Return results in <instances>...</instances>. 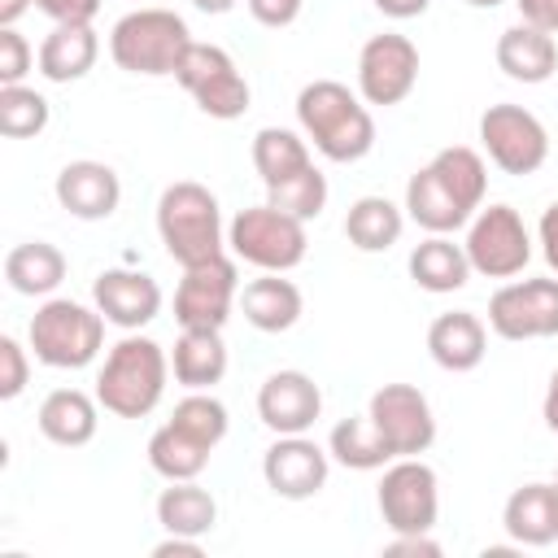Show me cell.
<instances>
[{"mask_svg": "<svg viewBox=\"0 0 558 558\" xmlns=\"http://www.w3.org/2000/svg\"><path fill=\"white\" fill-rule=\"evenodd\" d=\"M296 122L327 161H362L375 148L371 109L336 78H314L296 96Z\"/></svg>", "mask_w": 558, "mask_h": 558, "instance_id": "obj_1", "label": "cell"}, {"mask_svg": "<svg viewBox=\"0 0 558 558\" xmlns=\"http://www.w3.org/2000/svg\"><path fill=\"white\" fill-rule=\"evenodd\" d=\"M166 375H170V362L157 340L122 336L96 375V401L118 418H144L157 410L166 392Z\"/></svg>", "mask_w": 558, "mask_h": 558, "instance_id": "obj_2", "label": "cell"}, {"mask_svg": "<svg viewBox=\"0 0 558 558\" xmlns=\"http://www.w3.org/2000/svg\"><path fill=\"white\" fill-rule=\"evenodd\" d=\"M157 235L166 244V253L187 270L201 262L222 257V209L218 196L205 183H170L157 201Z\"/></svg>", "mask_w": 558, "mask_h": 558, "instance_id": "obj_3", "label": "cell"}, {"mask_svg": "<svg viewBox=\"0 0 558 558\" xmlns=\"http://www.w3.org/2000/svg\"><path fill=\"white\" fill-rule=\"evenodd\" d=\"M187 48H192V31L170 9H135L118 17L109 31V57L126 74H148V78L174 74Z\"/></svg>", "mask_w": 558, "mask_h": 558, "instance_id": "obj_4", "label": "cell"}, {"mask_svg": "<svg viewBox=\"0 0 558 558\" xmlns=\"http://www.w3.org/2000/svg\"><path fill=\"white\" fill-rule=\"evenodd\" d=\"M31 349L44 366L52 371H78L87 362H96L100 344H105V314L100 310H87L83 301H70V296H52L35 310L31 327Z\"/></svg>", "mask_w": 558, "mask_h": 558, "instance_id": "obj_5", "label": "cell"}, {"mask_svg": "<svg viewBox=\"0 0 558 558\" xmlns=\"http://www.w3.org/2000/svg\"><path fill=\"white\" fill-rule=\"evenodd\" d=\"M227 244L240 262L257 266V270H292L305 262V248H310V235H305V222L275 209V205H253V209H240L227 227Z\"/></svg>", "mask_w": 558, "mask_h": 558, "instance_id": "obj_6", "label": "cell"}, {"mask_svg": "<svg viewBox=\"0 0 558 558\" xmlns=\"http://www.w3.org/2000/svg\"><path fill=\"white\" fill-rule=\"evenodd\" d=\"M174 78L183 83V92L196 100L201 113L218 118V122H231L248 109V78L235 70L231 52L218 48V44H196L183 52Z\"/></svg>", "mask_w": 558, "mask_h": 558, "instance_id": "obj_7", "label": "cell"}, {"mask_svg": "<svg viewBox=\"0 0 558 558\" xmlns=\"http://www.w3.org/2000/svg\"><path fill=\"white\" fill-rule=\"evenodd\" d=\"M480 144L506 174H536L549 157V131L523 105H488L480 113Z\"/></svg>", "mask_w": 558, "mask_h": 558, "instance_id": "obj_8", "label": "cell"}, {"mask_svg": "<svg viewBox=\"0 0 558 558\" xmlns=\"http://www.w3.org/2000/svg\"><path fill=\"white\" fill-rule=\"evenodd\" d=\"M462 248L471 257V270L488 275V279H510L532 262V235H527L519 209H510V205L480 209L471 218V227H466V244Z\"/></svg>", "mask_w": 558, "mask_h": 558, "instance_id": "obj_9", "label": "cell"}, {"mask_svg": "<svg viewBox=\"0 0 558 558\" xmlns=\"http://www.w3.org/2000/svg\"><path fill=\"white\" fill-rule=\"evenodd\" d=\"M366 418L392 449V458H418L436 440V414L414 384H384L371 392Z\"/></svg>", "mask_w": 558, "mask_h": 558, "instance_id": "obj_10", "label": "cell"}, {"mask_svg": "<svg viewBox=\"0 0 558 558\" xmlns=\"http://www.w3.org/2000/svg\"><path fill=\"white\" fill-rule=\"evenodd\" d=\"M379 514L388 532H432L440 514L436 471L418 458H397L379 480Z\"/></svg>", "mask_w": 558, "mask_h": 558, "instance_id": "obj_11", "label": "cell"}, {"mask_svg": "<svg viewBox=\"0 0 558 558\" xmlns=\"http://www.w3.org/2000/svg\"><path fill=\"white\" fill-rule=\"evenodd\" d=\"M418 83V48L397 35V31H384V35H371L357 52V92L366 105H401Z\"/></svg>", "mask_w": 558, "mask_h": 558, "instance_id": "obj_12", "label": "cell"}, {"mask_svg": "<svg viewBox=\"0 0 558 558\" xmlns=\"http://www.w3.org/2000/svg\"><path fill=\"white\" fill-rule=\"evenodd\" d=\"M488 327L501 340H545L558 336V279H519L493 292Z\"/></svg>", "mask_w": 558, "mask_h": 558, "instance_id": "obj_13", "label": "cell"}, {"mask_svg": "<svg viewBox=\"0 0 558 558\" xmlns=\"http://www.w3.org/2000/svg\"><path fill=\"white\" fill-rule=\"evenodd\" d=\"M240 296V275L235 262L222 253L214 262L187 266L179 288H174V318L179 327H209L222 331V323L231 318V305Z\"/></svg>", "mask_w": 558, "mask_h": 558, "instance_id": "obj_14", "label": "cell"}, {"mask_svg": "<svg viewBox=\"0 0 558 558\" xmlns=\"http://www.w3.org/2000/svg\"><path fill=\"white\" fill-rule=\"evenodd\" d=\"M331 471V453L323 445H314L305 432L301 436H279L266 453H262V475L270 484V493L288 497V501H305L327 484Z\"/></svg>", "mask_w": 558, "mask_h": 558, "instance_id": "obj_15", "label": "cell"}, {"mask_svg": "<svg viewBox=\"0 0 558 558\" xmlns=\"http://www.w3.org/2000/svg\"><path fill=\"white\" fill-rule=\"evenodd\" d=\"M323 414V392L305 371H275L257 388V418L275 436H301L318 423Z\"/></svg>", "mask_w": 558, "mask_h": 558, "instance_id": "obj_16", "label": "cell"}, {"mask_svg": "<svg viewBox=\"0 0 558 558\" xmlns=\"http://www.w3.org/2000/svg\"><path fill=\"white\" fill-rule=\"evenodd\" d=\"M92 301L105 314V323L122 327V331H140L161 314V288L153 275L144 270H100L92 283Z\"/></svg>", "mask_w": 558, "mask_h": 558, "instance_id": "obj_17", "label": "cell"}, {"mask_svg": "<svg viewBox=\"0 0 558 558\" xmlns=\"http://www.w3.org/2000/svg\"><path fill=\"white\" fill-rule=\"evenodd\" d=\"M57 201H61V209H70L74 218L100 222V218H109V214L118 209L122 183H118L113 166L83 157V161L61 166V174H57Z\"/></svg>", "mask_w": 558, "mask_h": 558, "instance_id": "obj_18", "label": "cell"}, {"mask_svg": "<svg viewBox=\"0 0 558 558\" xmlns=\"http://www.w3.org/2000/svg\"><path fill=\"white\" fill-rule=\"evenodd\" d=\"M427 353L440 371H475L488 353V331L484 323L471 314V310H449V314H436L432 327H427Z\"/></svg>", "mask_w": 558, "mask_h": 558, "instance_id": "obj_19", "label": "cell"}, {"mask_svg": "<svg viewBox=\"0 0 558 558\" xmlns=\"http://www.w3.org/2000/svg\"><path fill=\"white\" fill-rule=\"evenodd\" d=\"M501 527L514 545H554L558 541V484H523L506 497Z\"/></svg>", "mask_w": 558, "mask_h": 558, "instance_id": "obj_20", "label": "cell"}, {"mask_svg": "<svg viewBox=\"0 0 558 558\" xmlns=\"http://www.w3.org/2000/svg\"><path fill=\"white\" fill-rule=\"evenodd\" d=\"M100 57V39L92 22H57L39 44V74L48 83H74L83 78Z\"/></svg>", "mask_w": 558, "mask_h": 558, "instance_id": "obj_21", "label": "cell"}, {"mask_svg": "<svg viewBox=\"0 0 558 558\" xmlns=\"http://www.w3.org/2000/svg\"><path fill=\"white\" fill-rule=\"evenodd\" d=\"M497 65L514 83H545L558 70V44H554L549 31H536V26L519 22V26L501 31V39H497Z\"/></svg>", "mask_w": 558, "mask_h": 558, "instance_id": "obj_22", "label": "cell"}, {"mask_svg": "<svg viewBox=\"0 0 558 558\" xmlns=\"http://www.w3.org/2000/svg\"><path fill=\"white\" fill-rule=\"evenodd\" d=\"M405 214L423 227V231H432V235H449V231H458V227H466L475 214L436 179V170L432 166H423L418 174H410V183H405Z\"/></svg>", "mask_w": 558, "mask_h": 558, "instance_id": "obj_23", "label": "cell"}, {"mask_svg": "<svg viewBox=\"0 0 558 558\" xmlns=\"http://www.w3.org/2000/svg\"><path fill=\"white\" fill-rule=\"evenodd\" d=\"M240 310H244V318H248L257 331H288V327L301 318L305 301H301V288H296L292 279H279V270H266L262 279L244 283Z\"/></svg>", "mask_w": 558, "mask_h": 558, "instance_id": "obj_24", "label": "cell"}, {"mask_svg": "<svg viewBox=\"0 0 558 558\" xmlns=\"http://www.w3.org/2000/svg\"><path fill=\"white\" fill-rule=\"evenodd\" d=\"M96 405L100 401H92L78 388H57L39 401V432L61 449H78L96 436Z\"/></svg>", "mask_w": 558, "mask_h": 558, "instance_id": "obj_25", "label": "cell"}, {"mask_svg": "<svg viewBox=\"0 0 558 558\" xmlns=\"http://www.w3.org/2000/svg\"><path fill=\"white\" fill-rule=\"evenodd\" d=\"M174 379L183 388H214L222 375H227V344H222V331H209V327H183V336L174 340Z\"/></svg>", "mask_w": 558, "mask_h": 558, "instance_id": "obj_26", "label": "cell"}, {"mask_svg": "<svg viewBox=\"0 0 558 558\" xmlns=\"http://www.w3.org/2000/svg\"><path fill=\"white\" fill-rule=\"evenodd\" d=\"M157 523L174 536H209L218 523V501L196 480H170L157 497Z\"/></svg>", "mask_w": 558, "mask_h": 558, "instance_id": "obj_27", "label": "cell"}, {"mask_svg": "<svg viewBox=\"0 0 558 558\" xmlns=\"http://www.w3.org/2000/svg\"><path fill=\"white\" fill-rule=\"evenodd\" d=\"M4 279L22 296H48L65 279V253L57 244H48V240L13 244L9 257H4Z\"/></svg>", "mask_w": 558, "mask_h": 558, "instance_id": "obj_28", "label": "cell"}, {"mask_svg": "<svg viewBox=\"0 0 558 558\" xmlns=\"http://www.w3.org/2000/svg\"><path fill=\"white\" fill-rule=\"evenodd\" d=\"M410 279L423 292H458L471 279V257L462 244H453L449 235H427L414 253H410Z\"/></svg>", "mask_w": 558, "mask_h": 558, "instance_id": "obj_29", "label": "cell"}, {"mask_svg": "<svg viewBox=\"0 0 558 558\" xmlns=\"http://www.w3.org/2000/svg\"><path fill=\"white\" fill-rule=\"evenodd\" d=\"M401 227H405V214L388 201V196H357L344 214V235L353 248L362 253H384L401 240Z\"/></svg>", "mask_w": 558, "mask_h": 558, "instance_id": "obj_30", "label": "cell"}, {"mask_svg": "<svg viewBox=\"0 0 558 558\" xmlns=\"http://www.w3.org/2000/svg\"><path fill=\"white\" fill-rule=\"evenodd\" d=\"M253 166H257L262 183L275 187L288 174H296V170H305L314 161H310V144L296 131H288V126H262L253 135Z\"/></svg>", "mask_w": 558, "mask_h": 558, "instance_id": "obj_31", "label": "cell"}, {"mask_svg": "<svg viewBox=\"0 0 558 558\" xmlns=\"http://www.w3.org/2000/svg\"><path fill=\"white\" fill-rule=\"evenodd\" d=\"M327 453L349 471H379L392 462V449L384 445L371 418H340L327 436Z\"/></svg>", "mask_w": 558, "mask_h": 558, "instance_id": "obj_32", "label": "cell"}, {"mask_svg": "<svg viewBox=\"0 0 558 558\" xmlns=\"http://www.w3.org/2000/svg\"><path fill=\"white\" fill-rule=\"evenodd\" d=\"M432 170H436V179L471 209V214H480V205H484V192H488V166H484V157L475 153V148H466V144H453V148H440L432 161H427Z\"/></svg>", "mask_w": 558, "mask_h": 558, "instance_id": "obj_33", "label": "cell"}, {"mask_svg": "<svg viewBox=\"0 0 558 558\" xmlns=\"http://www.w3.org/2000/svg\"><path fill=\"white\" fill-rule=\"evenodd\" d=\"M209 453H214V449L196 445V440L183 436L174 423H161V427L153 432V440H148V466H153L157 475H166V480H196V475L205 471Z\"/></svg>", "mask_w": 558, "mask_h": 558, "instance_id": "obj_34", "label": "cell"}, {"mask_svg": "<svg viewBox=\"0 0 558 558\" xmlns=\"http://www.w3.org/2000/svg\"><path fill=\"white\" fill-rule=\"evenodd\" d=\"M266 205L283 209V214H292V218H301V222L318 218L323 205H327V179H323V170H318V166H305V170L288 174L283 183L266 187Z\"/></svg>", "mask_w": 558, "mask_h": 558, "instance_id": "obj_35", "label": "cell"}, {"mask_svg": "<svg viewBox=\"0 0 558 558\" xmlns=\"http://www.w3.org/2000/svg\"><path fill=\"white\" fill-rule=\"evenodd\" d=\"M170 423H174L183 436H192L196 445L218 449V440L227 436V405H222L218 397H209L205 388H201V392L192 388V392H187V397L174 405Z\"/></svg>", "mask_w": 558, "mask_h": 558, "instance_id": "obj_36", "label": "cell"}, {"mask_svg": "<svg viewBox=\"0 0 558 558\" xmlns=\"http://www.w3.org/2000/svg\"><path fill=\"white\" fill-rule=\"evenodd\" d=\"M48 126V100L35 87H0V135L9 140H31Z\"/></svg>", "mask_w": 558, "mask_h": 558, "instance_id": "obj_37", "label": "cell"}, {"mask_svg": "<svg viewBox=\"0 0 558 558\" xmlns=\"http://www.w3.org/2000/svg\"><path fill=\"white\" fill-rule=\"evenodd\" d=\"M31 379V362H26V349L13 340V336H0V401H13L22 397Z\"/></svg>", "mask_w": 558, "mask_h": 558, "instance_id": "obj_38", "label": "cell"}, {"mask_svg": "<svg viewBox=\"0 0 558 558\" xmlns=\"http://www.w3.org/2000/svg\"><path fill=\"white\" fill-rule=\"evenodd\" d=\"M26 70H31V44L13 26H0V87L22 83Z\"/></svg>", "mask_w": 558, "mask_h": 558, "instance_id": "obj_39", "label": "cell"}, {"mask_svg": "<svg viewBox=\"0 0 558 558\" xmlns=\"http://www.w3.org/2000/svg\"><path fill=\"white\" fill-rule=\"evenodd\" d=\"M388 558H440V545L427 536V532H397L388 545H384Z\"/></svg>", "mask_w": 558, "mask_h": 558, "instance_id": "obj_40", "label": "cell"}, {"mask_svg": "<svg viewBox=\"0 0 558 558\" xmlns=\"http://www.w3.org/2000/svg\"><path fill=\"white\" fill-rule=\"evenodd\" d=\"M248 13H253L262 26L279 31V26H292V22L301 17V0H248Z\"/></svg>", "mask_w": 558, "mask_h": 558, "instance_id": "obj_41", "label": "cell"}, {"mask_svg": "<svg viewBox=\"0 0 558 558\" xmlns=\"http://www.w3.org/2000/svg\"><path fill=\"white\" fill-rule=\"evenodd\" d=\"M35 9L52 22H92L100 13V0H35Z\"/></svg>", "mask_w": 558, "mask_h": 558, "instance_id": "obj_42", "label": "cell"}, {"mask_svg": "<svg viewBox=\"0 0 558 558\" xmlns=\"http://www.w3.org/2000/svg\"><path fill=\"white\" fill-rule=\"evenodd\" d=\"M514 4H519V17L527 26L558 35V0H514Z\"/></svg>", "mask_w": 558, "mask_h": 558, "instance_id": "obj_43", "label": "cell"}, {"mask_svg": "<svg viewBox=\"0 0 558 558\" xmlns=\"http://www.w3.org/2000/svg\"><path fill=\"white\" fill-rule=\"evenodd\" d=\"M205 549H201V536H174V532H166V541H157L153 545V558H201Z\"/></svg>", "mask_w": 558, "mask_h": 558, "instance_id": "obj_44", "label": "cell"}, {"mask_svg": "<svg viewBox=\"0 0 558 558\" xmlns=\"http://www.w3.org/2000/svg\"><path fill=\"white\" fill-rule=\"evenodd\" d=\"M536 235H541V253H545V262H549V270H558V201L541 214V227H536Z\"/></svg>", "mask_w": 558, "mask_h": 558, "instance_id": "obj_45", "label": "cell"}, {"mask_svg": "<svg viewBox=\"0 0 558 558\" xmlns=\"http://www.w3.org/2000/svg\"><path fill=\"white\" fill-rule=\"evenodd\" d=\"M427 4H432V0H375V9H379L384 17H397V22H405V17H418Z\"/></svg>", "mask_w": 558, "mask_h": 558, "instance_id": "obj_46", "label": "cell"}, {"mask_svg": "<svg viewBox=\"0 0 558 558\" xmlns=\"http://www.w3.org/2000/svg\"><path fill=\"white\" fill-rule=\"evenodd\" d=\"M541 410H545V427L558 432V371L549 375V388H545V405Z\"/></svg>", "mask_w": 558, "mask_h": 558, "instance_id": "obj_47", "label": "cell"}, {"mask_svg": "<svg viewBox=\"0 0 558 558\" xmlns=\"http://www.w3.org/2000/svg\"><path fill=\"white\" fill-rule=\"evenodd\" d=\"M31 4H35V0H0V26H13Z\"/></svg>", "mask_w": 558, "mask_h": 558, "instance_id": "obj_48", "label": "cell"}, {"mask_svg": "<svg viewBox=\"0 0 558 558\" xmlns=\"http://www.w3.org/2000/svg\"><path fill=\"white\" fill-rule=\"evenodd\" d=\"M201 13H227V9H235V0H192Z\"/></svg>", "mask_w": 558, "mask_h": 558, "instance_id": "obj_49", "label": "cell"}, {"mask_svg": "<svg viewBox=\"0 0 558 558\" xmlns=\"http://www.w3.org/2000/svg\"><path fill=\"white\" fill-rule=\"evenodd\" d=\"M466 4H475V9H497L501 0H466Z\"/></svg>", "mask_w": 558, "mask_h": 558, "instance_id": "obj_50", "label": "cell"}, {"mask_svg": "<svg viewBox=\"0 0 558 558\" xmlns=\"http://www.w3.org/2000/svg\"><path fill=\"white\" fill-rule=\"evenodd\" d=\"M554 484H558V480H554Z\"/></svg>", "mask_w": 558, "mask_h": 558, "instance_id": "obj_51", "label": "cell"}]
</instances>
